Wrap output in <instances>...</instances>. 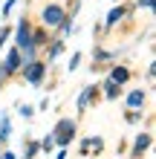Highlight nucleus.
Instances as JSON below:
<instances>
[{
	"instance_id": "f8f14e48",
	"label": "nucleus",
	"mask_w": 156,
	"mask_h": 159,
	"mask_svg": "<svg viewBox=\"0 0 156 159\" xmlns=\"http://www.w3.org/2000/svg\"><path fill=\"white\" fill-rule=\"evenodd\" d=\"M104 93H107V98H116V96H118V90H116V84L110 81V78L104 81Z\"/></svg>"
},
{
	"instance_id": "412c9836",
	"label": "nucleus",
	"mask_w": 156,
	"mask_h": 159,
	"mask_svg": "<svg viewBox=\"0 0 156 159\" xmlns=\"http://www.w3.org/2000/svg\"><path fill=\"white\" fill-rule=\"evenodd\" d=\"M0 78H3V72H0Z\"/></svg>"
},
{
	"instance_id": "0eeeda50",
	"label": "nucleus",
	"mask_w": 156,
	"mask_h": 159,
	"mask_svg": "<svg viewBox=\"0 0 156 159\" xmlns=\"http://www.w3.org/2000/svg\"><path fill=\"white\" fill-rule=\"evenodd\" d=\"M124 17V6H116V9H110V15H107V20H104V26H116L118 20Z\"/></svg>"
},
{
	"instance_id": "7ed1b4c3",
	"label": "nucleus",
	"mask_w": 156,
	"mask_h": 159,
	"mask_svg": "<svg viewBox=\"0 0 156 159\" xmlns=\"http://www.w3.org/2000/svg\"><path fill=\"white\" fill-rule=\"evenodd\" d=\"M26 64V67H23V72H26V81H29V84H35V87H38V84H41V78H43V72H47V67H43V64L41 61H23Z\"/></svg>"
},
{
	"instance_id": "4468645a",
	"label": "nucleus",
	"mask_w": 156,
	"mask_h": 159,
	"mask_svg": "<svg viewBox=\"0 0 156 159\" xmlns=\"http://www.w3.org/2000/svg\"><path fill=\"white\" fill-rule=\"evenodd\" d=\"M35 153H38V142H29L26 145V159H32Z\"/></svg>"
},
{
	"instance_id": "dca6fc26",
	"label": "nucleus",
	"mask_w": 156,
	"mask_h": 159,
	"mask_svg": "<svg viewBox=\"0 0 156 159\" xmlns=\"http://www.w3.org/2000/svg\"><path fill=\"white\" fill-rule=\"evenodd\" d=\"M78 61H81V52H72V61H69V70H75V67H78Z\"/></svg>"
},
{
	"instance_id": "f257e3e1",
	"label": "nucleus",
	"mask_w": 156,
	"mask_h": 159,
	"mask_svg": "<svg viewBox=\"0 0 156 159\" xmlns=\"http://www.w3.org/2000/svg\"><path fill=\"white\" fill-rule=\"evenodd\" d=\"M64 9L58 6V3H49V6H43V12H41V20H43V26H49V29H55V26H61V20H64Z\"/></svg>"
},
{
	"instance_id": "6ab92c4d",
	"label": "nucleus",
	"mask_w": 156,
	"mask_h": 159,
	"mask_svg": "<svg viewBox=\"0 0 156 159\" xmlns=\"http://www.w3.org/2000/svg\"><path fill=\"white\" fill-rule=\"evenodd\" d=\"M9 38V29H0V46H3V41Z\"/></svg>"
},
{
	"instance_id": "9b49d317",
	"label": "nucleus",
	"mask_w": 156,
	"mask_h": 159,
	"mask_svg": "<svg viewBox=\"0 0 156 159\" xmlns=\"http://www.w3.org/2000/svg\"><path fill=\"white\" fill-rule=\"evenodd\" d=\"M9 136H12V125H9V119H3V121H0V139L6 142Z\"/></svg>"
},
{
	"instance_id": "2eb2a0df",
	"label": "nucleus",
	"mask_w": 156,
	"mask_h": 159,
	"mask_svg": "<svg viewBox=\"0 0 156 159\" xmlns=\"http://www.w3.org/2000/svg\"><path fill=\"white\" fill-rule=\"evenodd\" d=\"M32 113H35V107H29V104L20 107V116H23V119H32Z\"/></svg>"
},
{
	"instance_id": "f03ea898",
	"label": "nucleus",
	"mask_w": 156,
	"mask_h": 159,
	"mask_svg": "<svg viewBox=\"0 0 156 159\" xmlns=\"http://www.w3.org/2000/svg\"><path fill=\"white\" fill-rule=\"evenodd\" d=\"M72 133H75V121H72V119H61L58 125H55V136H52V139L64 148V145L72 139Z\"/></svg>"
},
{
	"instance_id": "20e7f679",
	"label": "nucleus",
	"mask_w": 156,
	"mask_h": 159,
	"mask_svg": "<svg viewBox=\"0 0 156 159\" xmlns=\"http://www.w3.org/2000/svg\"><path fill=\"white\" fill-rule=\"evenodd\" d=\"M20 64H23V55H20V49L15 46V49L6 55V67L0 70V72H3V75H12V72H17V70H20Z\"/></svg>"
},
{
	"instance_id": "423d86ee",
	"label": "nucleus",
	"mask_w": 156,
	"mask_h": 159,
	"mask_svg": "<svg viewBox=\"0 0 156 159\" xmlns=\"http://www.w3.org/2000/svg\"><path fill=\"white\" fill-rule=\"evenodd\" d=\"M127 78H130L127 67H113V70H110V81H113V84H124Z\"/></svg>"
},
{
	"instance_id": "9d476101",
	"label": "nucleus",
	"mask_w": 156,
	"mask_h": 159,
	"mask_svg": "<svg viewBox=\"0 0 156 159\" xmlns=\"http://www.w3.org/2000/svg\"><path fill=\"white\" fill-rule=\"evenodd\" d=\"M101 148H104V142L98 136H93V139H87V142H84V151H101Z\"/></svg>"
},
{
	"instance_id": "1a4fd4ad",
	"label": "nucleus",
	"mask_w": 156,
	"mask_h": 159,
	"mask_svg": "<svg viewBox=\"0 0 156 159\" xmlns=\"http://www.w3.org/2000/svg\"><path fill=\"white\" fill-rule=\"evenodd\" d=\"M93 90H96V87H87V90L78 96V110H84V107L90 104V98H93Z\"/></svg>"
},
{
	"instance_id": "ddd939ff",
	"label": "nucleus",
	"mask_w": 156,
	"mask_h": 159,
	"mask_svg": "<svg viewBox=\"0 0 156 159\" xmlns=\"http://www.w3.org/2000/svg\"><path fill=\"white\" fill-rule=\"evenodd\" d=\"M38 148H41V151H47V153H49L52 148H55V139H52V136H47V139H43V142H41Z\"/></svg>"
},
{
	"instance_id": "aec40b11",
	"label": "nucleus",
	"mask_w": 156,
	"mask_h": 159,
	"mask_svg": "<svg viewBox=\"0 0 156 159\" xmlns=\"http://www.w3.org/2000/svg\"><path fill=\"white\" fill-rule=\"evenodd\" d=\"M0 159H15V153H9V151H6V153H0Z\"/></svg>"
},
{
	"instance_id": "f3484780",
	"label": "nucleus",
	"mask_w": 156,
	"mask_h": 159,
	"mask_svg": "<svg viewBox=\"0 0 156 159\" xmlns=\"http://www.w3.org/2000/svg\"><path fill=\"white\" fill-rule=\"evenodd\" d=\"M15 3H17V0H6V3H3V17L12 12V6H15Z\"/></svg>"
},
{
	"instance_id": "6e6552de",
	"label": "nucleus",
	"mask_w": 156,
	"mask_h": 159,
	"mask_svg": "<svg viewBox=\"0 0 156 159\" xmlns=\"http://www.w3.org/2000/svg\"><path fill=\"white\" fill-rule=\"evenodd\" d=\"M148 145H150V136H148V133H142L139 139H136V145H133V153H142Z\"/></svg>"
},
{
	"instance_id": "a211bd4d",
	"label": "nucleus",
	"mask_w": 156,
	"mask_h": 159,
	"mask_svg": "<svg viewBox=\"0 0 156 159\" xmlns=\"http://www.w3.org/2000/svg\"><path fill=\"white\" fill-rule=\"evenodd\" d=\"M58 52H61V41H55V43H52V49H49V58H55Z\"/></svg>"
},
{
	"instance_id": "39448f33",
	"label": "nucleus",
	"mask_w": 156,
	"mask_h": 159,
	"mask_svg": "<svg viewBox=\"0 0 156 159\" xmlns=\"http://www.w3.org/2000/svg\"><path fill=\"white\" fill-rule=\"evenodd\" d=\"M142 104H145V90H133L130 96H127V107H130V110H139Z\"/></svg>"
}]
</instances>
